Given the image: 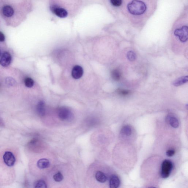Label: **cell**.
<instances>
[{
	"label": "cell",
	"instance_id": "6da1fadb",
	"mask_svg": "<svg viewBox=\"0 0 188 188\" xmlns=\"http://www.w3.org/2000/svg\"><path fill=\"white\" fill-rule=\"evenodd\" d=\"M127 8L131 14L136 16L142 15L147 9L145 3L139 0L132 1L127 5Z\"/></svg>",
	"mask_w": 188,
	"mask_h": 188
},
{
	"label": "cell",
	"instance_id": "7a4b0ae2",
	"mask_svg": "<svg viewBox=\"0 0 188 188\" xmlns=\"http://www.w3.org/2000/svg\"><path fill=\"white\" fill-rule=\"evenodd\" d=\"M173 168V164L171 160H165L162 162L160 176L162 178H168Z\"/></svg>",
	"mask_w": 188,
	"mask_h": 188
},
{
	"label": "cell",
	"instance_id": "3957f363",
	"mask_svg": "<svg viewBox=\"0 0 188 188\" xmlns=\"http://www.w3.org/2000/svg\"><path fill=\"white\" fill-rule=\"evenodd\" d=\"M188 27L184 26L180 28L176 29L175 31V35L178 37L182 42H185L188 40Z\"/></svg>",
	"mask_w": 188,
	"mask_h": 188
},
{
	"label": "cell",
	"instance_id": "277c9868",
	"mask_svg": "<svg viewBox=\"0 0 188 188\" xmlns=\"http://www.w3.org/2000/svg\"><path fill=\"white\" fill-rule=\"evenodd\" d=\"M3 159L5 164L8 167L13 166L16 162V158L13 153L6 151L3 156Z\"/></svg>",
	"mask_w": 188,
	"mask_h": 188
},
{
	"label": "cell",
	"instance_id": "5b68a950",
	"mask_svg": "<svg viewBox=\"0 0 188 188\" xmlns=\"http://www.w3.org/2000/svg\"><path fill=\"white\" fill-rule=\"evenodd\" d=\"M50 9L53 13L58 17L64 18L66 17L68 15V12L64 9L53 5H51Z\"/></svg>",
	"mask_w": 188,
	"mask_h": 188
},
{
	"label": "cell",
	"instance_id": "8992f818",
	"mask_svg": "<svg viewBox=\"0 0 188 188\" xmlns=\"http://www.w3.org/2000/svg\"><path fill=\"white\" fill-rule=\"evenodd\" d=\"M58 115L62 120H65L69 119L71 116L72 112L68 109L63 107H60L58 111Z\"/></svg>",
	"mask_w": 188,
	"mask_h": 188
},
{
	"label": "cell",
	"instance_id": "52a82bcc",
	"mask_svg": "<svg viewBox=\"0 0 188 188\" xmlns=\"http://www.w3.org/2000/svg\"><path fill=\"white\" fill-rule=\"evenodd\" d=\"M12 59V56L10 53L5 52L0 59V64L3 67H8L11 63Z\"/></svg>",
	"mask_w": 188,
	"mask_h": 188
},
{
	"label": "cell",
	"instance_id": "ba28073f",
	"mask_svg": "<svg viewBox=\"0 0 188 188\" xmlns=\"http://www.w3.org/2000/svg\"><path fill=\"white\" fill-rule=\"evenodd\" d=\"M83 68L79 65H75L72 68V76L75 79H79L83 76Z\"/></svg>",
	"mask_w": 188,
	"mask_h": 188
},
{
	"label": "cell",
	"instance_id": "9c48e42d",
	"mask_svg": "<svg viewBox=\"0 0 188 188\" xmlns=\"http://www.w3.org/2000/svg\"><path fill=\"white\" fill-rule=\"evenodd\" d=\"M2 12L3 15L6 17H11L14 13V8L9 5H5L3 7Z\"/></svg>",
	"mask_w": 188,
	"mask_h": 188
},
{
	"label": "cell",
	"instance_id": "30bf717a",
	"mask_svg": "<svg viewBox=\"0 0 188 188\" xmlns=\"http://www.w3.org/2000/svg\"><path fill=\"white\" fill-rule=\"evenodd\" d=\"M166 120L171 127L177 128L179 125V120L176 118L172 116H168L166 118Z\"/></svg>",
	"mask_w": 188,
	"mask_h": 188
},
{
	"label": "cell",
	"instance_id": "8fae6325",
	"mask_svg": "<svg viewBox=\"0 0 188 188\" xmlns=\"http://www.w3.org/2000/svg\"><path fill=\"white\" fill-rule=\"evenodd\" d=\"M120 181L119 178L116 175H112L109 180V187L111 188H117L119 187Z\"/></svg>",
	"mask_w": 188,
	"mask_h": 188
},
{
	"label": "cell",
	"instance_id": "7c38bea8",
	"mask_svg": "<svg viewBox=\"0 0 188 188\" xmlns=\"http://www.w3.org/2000/svg\"><path fill=\"white\" fill-rule=\"evenodd\" d=\"M36 111L40 116H43L45 114V104L43 101H40L36 106Z\"/></svg>",
	"mask_w": 188,
	"mask_h": 188
},
{
	"label": "cell",
	"instance_id": "4fadbf2b",
	"mask_svg": "<svg viewBox=\"0 0 188 188\" xmlns=\"http://www.w3.org/2000/svg\"><path fill=\"white\" fill-rule=\"evenodd\" d=\"M38 167L41 169L47 168L50 165L49 160L45 158L41 159L37 162Z\"/></svg>",
	"mask_w": 188,
	"mask_h": 188
},
{
	"label": "cell",
	"instance_id": "5bb4252c",
	"mask_svg": "<svg viewBox=\"0 0 188 188\" xmlns=\"http://www.w3.org/2000/svg\"><path fill=\"white\" fill-rule=\"evenodd\" d=\"M188 81V76H182V77L179 78L178 79L175 80L173 82V85L175 87L180 86L187 83Z\"/></svg>",
	"mask_w": 188,
	"mask_h": 188
},
{
	"label": "cell",
	"instance_id": "9a60e30c",
	"mask_svg": "<svg viewBox=\"0 0 188 188\" xmlns=\"http://www.w3.org/2000/svg\"><path fill=\"white\" fill-rule=\"evenodd\" d=\"M120 134L126 137L130 136L132 134V127L129 125L124 126L120 131Z\"/></svg>",
	"mask_w": 188,
	"mask_h": 188
},
{
	"label": "cell",
	"instance_id": "2e32d148",
	"mask_svg": "<svg viewBox=\"0 0 188 188\" xmlns=\"http://www.w3.org/2000/svg\"><path fill=\"white\" fill-rule=\"evenodd\" d=\"M95 178L98 182L101 183H104L106 182L107 177L103 172L101 171H98L96 173Z\"/></svg>",
	"mask_w": 188,
	"mask_h": 188
},
{
	"label": "cell",
	"instance_id": "e0dca14e",
	"mask_svg": "<svg viewBox=\"0 0 188 188\" xmlns=\"http://www.w3.org/2000/svg\"><path fill=\"white\" fill-rule=\"evenodd\" d=\"M111 77L115 81H118L120 79L121 74L119 71L117 69H115L111 72Z\"/></svg>",
	"mask_w": 188,
	"mask_h": 188
},
{
	"label": "cell",
	"instance_id": "ac0fdd59",
	"mask_svg": "<svg viewBox=\"0 0 188 188\" xmlns=\"http://www.w3.org/2000/svg\"><path fill=\"white\" fill-rule=\"evenodd\" d=\"M5 83L9 87H15L17 85L15 80L12 77H7L5 79Z\"/></svg>",
	"mask_w": 188,
	"mask_h": 188
},
{
	"label": "cell",
	"instance_id": "d6986e66",
	"mask_svg": "<svg viewBox=\"0 0 188 188\" xmlns=\"http://www.w3.org/2000/svg\"><path fill=\"white\" fill-rule=\"evenodd\" d=\"M24 82L25 86L28 87V88H31L34 85V80L30 77H27L25 78Z\"/></svg>",
	"mask_w": 188,
	"mask_h": 188
},
{
	"label": "cell",
	"instance_id": "ffe728a7",
	"mask_svg": "<svg viewBox=\"0 0 188 188\" xmlns=\"http://www.w3.org/2000/svg\"><path fill=\"white\" fill-rule=\"evenodd\" d=\"M127 58L129 61H134L136 58V55L134 51H129L127 54Z\"/></svg>",
	"mask_w": 188,
	"mask_h": 188
},
{
	"label": "cell",
	"instance_id": "44dd1931",
	"mask_svg": "<svg viewBox=\"0 0 188 188\" xmlns=\"http://www.w3.org/2000/svg\"><path fill=\"white\" fill-rule=\"evenodd\" d=\"M35 187L36 188H46L47 186L46 183L43 180L38 181L35 183Z\"/></svg>",
	"mask_w": 188,
	"mask_h": 188
},
{
	"label": "cell",
	"instance_id": "7402d4cb",
	"mask_svg": "<svg viewBox=\"0 0 188 188\" xmlns=\"http://www.w3.org/2000/svg\"><path fill=\"white\" fill-rule=\"evenodd\" d=\"M64 177L61 172H58L53 176V179L57 182H60L63 179Z\"/></svg>",
	"mask_w": 188,
	"mask_h": 188
},
{
	"label": "cell",
	"instance_id": "603a6c76",
	"mask_svg": "<svg viewBox=\"0 0 188 188\" xmlns=\"http://www.w3.org/2000/svg\"><path fill=\"white\" fill-rule=\"evenodd\" d=\"M111 4L115 7H119L121 5L122 0H110Z\"/></svg>",
	"mask_w": 188,
	"mask_h": 188
},
{
	"label": "cell",
	"instance_id": "cb8c5ba5",
	"mask_svg": "<svg viewBox=\"0 0 188 188\" xmlns=\"http://www.w3.org/2000/svg\"><path fill=\"white\" fill-rule=\"evenodd\" d=\"M118 93L122 96H127L129 94V91L127 90H118Z\"/></svg>",
	"mask_w": 188,
	"mask_h": 188
},
{
	"label": "cell",
	"instance_id": "d4e9b609",
	"mask_svg": "<svg viewBox=\"0 0 188 188\" xmlns=\"http://www.w3.org/2000/svg\"><path fill=\"white\" fill-rule=\"evenodd\" d=\"M175 153V151L173 149H170L168 150L166 153L167 156L168 157H171L174 156Z\"/></svg>",
	"mask_w": 188,
	"mask_h": 188
},
{
	"label": "cell",
	"instance_id": "484cf974",
	"mask_svg": "<svg viewBox=\"0 0 188 188\" xmlns=\"http://www.w3.org/2000/svg\"><path fill=\"white\" fill-rule=\"evenodd\" d=\"M5 37L4 34L2 32L0 31V42L5 41Z\"/></svg>",
	"mask_w": 188,
	"mask_h": 188
},
{
	"label": "cell",
	"instance_id": "4316f807",
	"mask_svg": "<svg viewBox=\"0 0 188 188\" xmlns=\"http://www.w3.org/2000/svg\"><path fill=\"white\" fill-rule=\"evenodd\" d=\"M1 50H0V56H1Z\"/></svg>",
	"mask_w": 188,
	"mask_h": 188
}]
</instances>
